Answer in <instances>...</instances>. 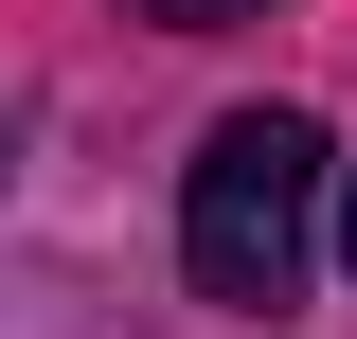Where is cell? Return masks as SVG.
<instances>
[{
	"instance_id": "6da1fadb",
	"label": "cell",
	"mask_w": 357,
	"mask_h": 339,
	"mask_svg": "<svg viewBox=\"0 0 357 339\" xmlns=\"http://www.w3.org/2000/svg\"><path fill=\"white\" fill-rule=\"evenodd\" d=\"M304 232H321V126L304 107H232L178 179V268L197 303H286L304 286Z\"/></svg>"
},
{
	"instance_id": "7a4b0ae2",
	"label": "cell",
	"mask_w": 357,
	"mask_h": 339,
	"mask_svg": "<svg viewBox=\"0 0 357 339\" xmlns=\"http://www.w3.org/2000/svg\"><path fill=\"white\" fill-rule=\"evenodd\" d=\"M126 18H161V36H232V18H268V0H126Z\"/></svg>"
},
{
	"instance_id": "3957f363",
	"label": "cell",
	"mask_w": 357,
	"mask_h": 339,
	"mask_svg": "<svg viewBox=\"0 0 357 339\" xmlns=\"http://www.w3.org/2000/svg\"><path fill=\"white\" fill-rule=\"evenodd\" d=\"M340 268H357V197H340Z\"/></svg>"
}]
</instances>
